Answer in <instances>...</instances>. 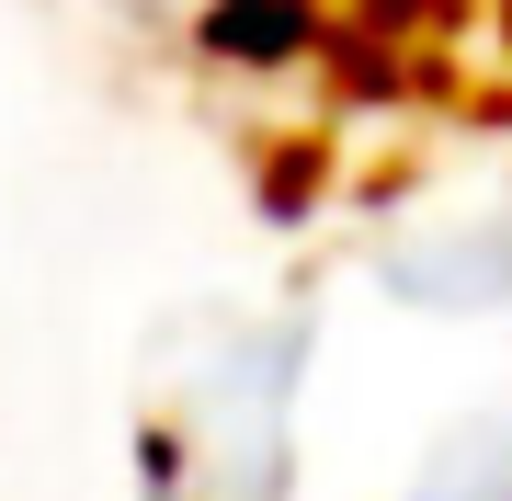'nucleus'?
Returning a JSON list of instances; mask_svg holds the SVG:
<instances>
[{
  "mask_svg": "<svg viewBox=\"0 0 512 501\" xmlns=\"http://www.w3.org/2000/svg\"><path fill=\"white\" fill-rule=\"evenodd\" d=\"M421 501H512V410L444 433L433 467H421Z\"/></svg>",
  "mask_w": 512,
  "mask_h": 501,
  "instance_id": "1",
  "label": "nucleus"
}]
</instances>
